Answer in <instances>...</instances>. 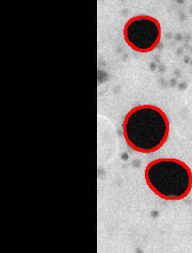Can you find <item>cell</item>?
I'll return each mask as SVG.
<instances>
[{"instance_id": "obj_3", "label": "cell", "mask_w": 192, "mask_h": 253, "mask_svg": "<svg viewBox=\"0 0 192 253\" xmlns=\"http://www.w3.org/2000/svg\"><path fill=\"white\" fill-rule=\"evenodd\" d=\"M123 36L132 50L148 53L160 45L162 28L157 18L152 16H134L125 24Z\"/></svg>"}, {"instance_id": "obj_1", "label": "cell", "mask_w": 192, "mask_h": 253, "mask_svg": "<svg viewBox=\"0 0 192 253\" xmlns=\"http://www.w3.org/2000/svg\"><path fill=\"white\" fill-rule=\"evenodd\" d=\"M126 142L135 152L149 154L157 152L167 142L170 122L159 107L143 104L127 113L122 123Z\"/></svg>"}, {"instance_id": "obj_2", "label": "cell", "mask_w": 192, "mask_h": 253, "mask_svg": "<svg viewBox=\"0 0 192 253\" xmlns=\"http://www.w3.org/2000/svg\"><path fill=\"white\" fill-rule=\"evenodd\" d=\"M144 178L149 189L163 200H183L192 189V170L177 158H158L149 162Z\"/></svg>"}]
</instances>
